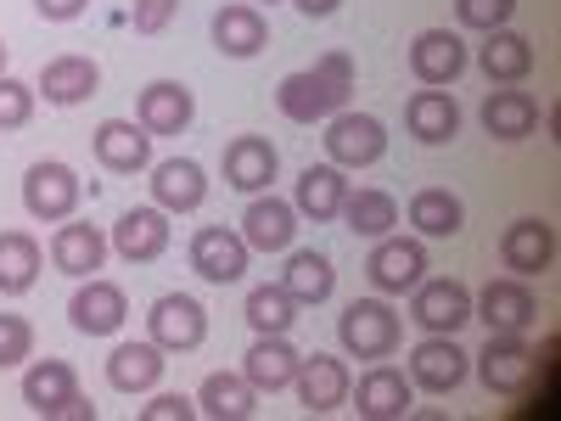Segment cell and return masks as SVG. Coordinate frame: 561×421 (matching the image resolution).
<instances>
[{
	"label": "cell",
	"mask_w": 561,
	"mask_h": 421,
	"mask_svg": "<svg viewBox=\"0 0 561 421\" xmlns=\"http://www.w3.org/2000/svg\"><path fill=\"white\" fill-rule=\"evenodd\" d=\"M500 264L511 275H545L556 264V230L545 219H511L505 237H500Z\"/></svg>",
	"instance_id": "9a60e30c"
},
{
	"label": "cell",
	"mask_w": 561,
	"mask_h": 421,
	"mask_svg": "<svg viewBox=\"0 0 561 421\" xmlns=\"http://www.w3.org/2000/svg\"><path fill=\"white\" fill-rule=\"evenodd\" d=\"M298 237V208L293 203H280V197H253L248 214H242V242L259 248V253H280V248H293Z\"/></svg>",
	"instance_id": "603a6c76"
},
{
	"label": "cell",
	"mask_w": 561,
	"mask_h": 421,
	"mask_svg": "<svg viewBox=\"0 0 561 421\" xmlns=\"http://www.w3.org/2000/svg\"><path fill=\"white\" fill-rule=\"evenodd\" d=\"M325 158H332L337 169H370L382 152H388V129L382 118H370V113H332L325 118Z\"/></svg>",
	"instance_id": "277c9868"
},
{
	"label": "cell",
	"mask_w": 561,
	"mask_h": 421,
	"mask_svg": "<svg viewBox=\"0 0 561 421\" xmlns=\"http://www.w3.org/2000/svg\"><path fill=\"white\" fill-rule=\"evenodd\" d=\"M298 360H304V354H298L287 338H259V343L248 349V360H242V377H248L259 394H280V388H293Z\"/></svg>",
	"instance_id": "83f0119b"
},
{
	"label": "cell",
	"mask_w": 561,
	"mask_h": 421,
	"mask_svg": "<svg viewBox=\"0 0 561 421\" xmlns=\"http://www.w3.org/2000/svg\"><path fill=\"white\" fill-rule=\"evenodd\" d=\"M113 253L124 264H152L169 253V214L163 208H129L113 225Z\"/></svg>",
	"instance_id": "ac0fdd59"
},
{
	"label": "cell",
	"mask_w": 561,
	"mask_h": 421,
	"mask_svg": "<svg viewBox=\"0 0 561 421\" xmlns=\"http://www.w3.org/2000/svg\"><path fill=\"white\" fill-rule=\"evenodd\" d=\"M511 12H517V0H455V18H460L466 29H483V34L505 29Z\"/></svg>",
	"instance_id": "f35d334b"
},
{
	"label": "cell",
	"mask_w": 561,
	"mask_h": 421,
	"mask_svg": "<svg viewBox=\"0 0 561 421\" xmlns=\"http://www.w3.org/2000/svg\"><path fill=\"white\" fill-rule=\"evenodd\" d=\"M96 84H102V68L90 57H51L39 68V90H34V96H45L51 107H79L84 96H96Z\"/></svg>",
	"instance_id": "7402d4cb"
},
{
	"label": "cell",
	"mask_w": 561,
	"mask_h": 421,
	"mask_svg": "<svg viewBox=\"0 0 561 421\" xmlns=\"http://www.w3.org/2000/svg\"><path fill=\"white\" fill-rule=\"evenodd\" d=\"M90 147H96V163L113 174H135L152 163V135L129 118H102L96 135H90Z\"/></svg>",
	"instance_id": "e0dca14e"
},
{
	"label": "cell",
	"mask_w": 561,
	"mask_h": 421,
	"mask_svg": "<svg viewBox=\"0 0 561 421\" xmlns=\"http://www.w3.org/2000/svg\"><path fill=\"white\" fill-rule=\"evenodd\" d=\"M472 320H483L489 332H528V326L539 320V304H534L523 275H500L472 298Z\"/></svg>",
	"instance_id": "9c48e42d"
},
{
	"label": "cell",
	"mask_w": 561,
	"mask_h": 421,
	"mask_svg": "<svg viewBox=\"0 0 561 421\" xmlns=\"http://www.w3.org/2000/svg\"><path fill=\"white\" fill-rule=\"evenodd\" d=\"M248 259H253V248L242 242V230H230V225H203L197 237H192V270L203 281H214V287L242 281L248 275Z\"/></svg>",
	"instance_id": "52a82bcc"
},
{
	"label": "cell",
	"mask_w": 561,
	"mask_h": 421,
	"mask_svg": "<svg viewBox=\"0 0 561 421\" xmlns=\"http://www.w3.org/2000/svg\"><path fill=\"white\" fill-rule=\"evenodd\" d=\"M39 281V242L28 230H0V293L18 298Z\"/></svg>",
	"instance_id": "e575fe53"
},
{
	"label": "cell",
	"mask_w": 561,
	"mask_h": 421,
	"mask_svg": "<svg viewBox=\"0 0 561 421\" xmlns=\"http://www.w3.org/2000/svg\"><path fill=\"white\" fill-rule=\"evenodd\" d=\"M28 354H34V326L23 315H0V371L23 365Z\"/></svg>",
	"instance_id": "60d3db41"
},
{
	"label": "cell",
	"mask_w": 561,
	"mask_h": 421,
	"mask_svg": "<svg viewBox=\"0 0 561 421\" xmlns=\"http://www.w3.org/2000/svg\"><path fill=\"white\" fill-rule=\"evenodd\" d=\"M174 12H180V0H135L129 23H135V34H163L174 23Z\"/></svg>",
	"instance_id": "b9f144b4"
},
{
	"label": "cell",
	"mask_w": 561,
	"mask_h": 421,
	"mask_svg": "<svg viewBox=\"0 0 561 421\" xmlns=\"http://www.w3.org/2000/svg\"><path fill=\"white\" fill-rule=\"evenodd\" d=\"M152 197H158L163 214H192V208H203V197H208L203 163H197V158H163V163L152 169Z\"/></svg>",
	"instance_id": "44dd1931"
},
{
	"label": "cell",
	"mask_w": 561,
	"mask_h": 421,
	"mask_svg": "<svg viewBox=\"0 0 561 421\" xmlns=\"http://www.w3.org/2000/svg\"><path fill=\"white\" fill-rule=\"evenodd\" d=\"M197 410L214 421H248L259 410V388L242 377V371H214V377L197 388Z\"/></svg>",
	"instance_id": "1f68e13d"
},
{
	"label": "cell",
	"mask_w": 561,
	"mask_h": 421,
	"mask_svg": "<svg viewBox=\"0 0 561 421\" xmlns=\"http://www.w3.org/2000/svg\"><path fill=\"white\" fill-rule=\"evenodd\" d=\"M404 124L421 147H444V140L460 135V107H455L449 90H415L410 107H404Z\"/></svg>",
	"instance_id": "484cf974"
},
{
	"label": "cell",
	"mask_w": 561,
	"mask_h": 421,
	"mask_svg": "<svg viewBox=\"0 0 561 421\" xmlns=\"http://www.w3.org/2000/svg\"><path fill=\"white\" fill-rule=\"evenodd\" d=\"M293 7H298L304 18H332V12L343 7V0H293Z\"/></svg>",
	"instance_id": "bcb514c9"
},
{
	"label": "cell",
	"mask_w": 561,
	"mask_h": 421,
	"mask_svg": "<svg viewBox=\"0 0 561 421\" xmlns=\"http://www.w3.org/2000/svg\"><path fill=\"white\" fill-rule=\"evenodd\" d=\"M472 354H466L455 338H433L427 332V343H415L410 349V388H427V394H455L460 383H466V365Z\"/></svg>",
	"instance_id": "8fae6325"
},
{
	"label": "cell",
	"mask_w": 561,
	"mask_h": 421,
	"mask_svg": "<svg viewBox=\"0 0 561 421\" xmlns=\"http://www.w3.org/2000/svg\"><path fill=\"white\" fill-rule=\"evenodd\" d=\"M275 169H280V152L264 135H237L225 147V185H237V192H248V197L264 192V185L275 180Z\"/></svg>",
	"instance_id": "ffe728a7"
},
{
	"label": "cell",
	"mask_w": 561,
	"mask_h": 421,
	"mask_svg": "<svg viewBox=\"0 0 561 421\" xmlns=\"http://www.w3.org/2000/svg\"><path fill=\"white\" fill-rule=\"evenodd\" d=\"M280 287H287L298 304H325V298H332V287H337V270H332V259H325V253L304 248V253L287 259V275H280Z\"/></svg>",
	"instance_id": "d590c367"
},
{
	"label": "cell",
	"mask_w": 561,
	"mask_h": 421,
	"mask_svg": "<svg viewBox=\"0 0 561 421\" xmlns=\"http://www.w3.org/2000/svg\"><path fill=\"white\" fill-rule=\"evenodd\" d=\"M410 73L427 84V90L455 84V79L466 73V45H460V34H449V29H421V34L410 39Z\"/></svg>",
	"instance_id": "7c38bea8"
},
{
	"label": "cell",
	"mask_w": 561,
	"mask_h": 421,
	"mask_svg": "<svg viewBox=\"0 0 561 421\" xmlns=\"http://www.w3.org/2000/svg\"><path fill=\"white\" fill-rule=\"evenodd\" d=\"M293 388H298V399H304L309 416H332V410L348 405V388L354 383H348V365L337 354H309V360H298Z\"/></svg>",
	"instance_id": "4fadbf2b"
},
{
	"label": "cell",
	"mask_w": 561,
	"mask_h": 421,
	"mask_svg": "<svg viewBox=\"0 0 561 421\" xmlns=\"http://www.w3.org/2000/svg\"><path fill=\"white\" fill-rule=\"evenodd\" d=\"M79 197H84V185H79V174L68 169V163H34L28 174H23V208L39 219V225H62V219H73V208H79Z\"/></svg>",
	"instance_id": "5b68a950"
},
{
	"label": "cell",
	"mask_w": 561,
	"mask_h": 421,
	"mask_svg": "<svg viewBox=\"0 0 561 421\" xmlns=\"http://www.w3.org/2000/svg\"><path fill=\"white\" fill-rule=\"evenodd\" d=\"M337 338H343V349L354 360H388L399 349V338H404V320L382 298H354L343 309V320H337Z\"/></svg>",
	"instance_id": "7a4b0ae2"
},
{
	"label": "cell",
	"mask_w": 561,
	"mask_h": 421,
	"mask_svg": "<svg viewBox=\"0 0 561 421\" xmlns=\"http://www.w3.org/2000/svg\"><path fill=\"white\" fill-rule=\"evenodd\" d=\"M192 416H197V399H185V394H158L140 410V421H192Z\"/></svg>",
	"instance_id": "7bdbcfd3"
},
{
	"label": "cell",
	"mask_w": 561,
	"mask_h": 421,
	"mask_svg": "<svg viewBox=\"0 0 561 421\" xmlns=\"http://www.w3.org/2000/svg\"><path fill=\"white\" fill-rule=\"evenodd\" d=\"M483 129L494 140H528L539 129V102L528 96V90H489V102H483Z\"/></svg>",
	"instance_id": "4dcf8cb0"
},
{
	"label": "cell",
	"mask_w": 561,
	"mask_h": 421,
	"mask_svg": "<svg viewBox=\"0 0 561 421\" xmlns=\"http://www.w3.org/2000/svg\"><path fill=\"white\" fill-rule=\"evenodd\" d=\"M478 62H483V73H489L494 84H523V79L534 73V39L511 34V29H494V34L483 39Z\"/></svg>",
	"instance_id": "d6a6232c"
},
{
	"label": "cell",
	"mask_w": 561,
	"mask_h": 421,
	"mask_svg": "<svg viewBox=\"0 0 561 421\" xmlns=\"http://www.w3.org/2000/svg\"><path fill=\"white\" fill-rule=\"evenodd\" d=\"M147 326H152V343H158L163 354H192V349L208 338V309H203L197 298H185V293H163V298L152 304Z\"/></svg>",
	"instance_id": "ba28073f"
},
{
	"label": "cell",
	"mask_w": 561,
	"mask_h": 421,
	"mask_svg": "<svg viewBox=\"0 0 561 421\" xmlns=\"http://www.w3.org/2000/svg\"><path fill=\"white\" fill-rule=\"evenodd\" d=\"M343 197H348V180H343V169H337V163H309V169L298 174V192H293V208H298L304 219L325 225V219H337Z\"/></svg>",
	"instance_id": "4316f807"
},
{
	"label": "cell",
	"mask_w": 561,
	"mask_h": 421,
	"mask_svg": "<svg viewBox=\"0 0 561 421\" xmlns=\"http://www.w3.org/2000/svg\"><path fill=\"white\" fill-rule=\"evenodd\" d=\"M107 259V237L96 225H84V219H62L57 225V237H51V264L62 275H96Z\"/></svg>",
	"instance_id": "d4e9b609"
},
{
	"label": "cell",
	"mask_w": 561,
	"mask_h": 421,
	"mask_svg": "<svg viewBox=\"0 0 561 421\" xmlns=\"http://www.w3.org/2000/svg\"><path fill=\"white\" fill-rule=\"evenodd\" d=\"M410 225L421 230V237H460L466 208H460L455 192H444V185H427V192L410 197Z\"/></svg>",
	"instance_id": "8d00e7d4"
},
{
	"label": "cell",
	"mask_w": 561,
	"mask_h": 421,
	"mask_svg": "<svg viewBox=\"0 0 561 421\" xmlns=\"http://www.w3.org/2000/svg\"><path fill=\"white\" fill-rule=\"evenodd\" d=\"M348 90H354V62L343 52H325L314 68L287 73L275 84V107L287 113L293 124H320L348 107Z\"/></svg>",
	"instance_id": "6da1fadb"
},
{
	"label": "cell",
	"mask_w": 561,
	"mask_h": 421,
	"mask_svg": "<svg viewBox=\"0 0 561 421\" xmlns=\"http://www.w3.org/2000/svg\"><path fill=\"white\" fill-rule=\"evenodd\" d=\"M410 320L433 338H455L466 320H472V287L455 275L438 281H415V298H410Z\"/></svg>",
	"instance_id": "3957f363"
},
{
	"label": "cell",
	"mask_w": 561,
	"mask_h": 421,
	"mask_svg": "<svg viewBox=\"0 0 561 421\" xmlns=\"http://www.w3.org/2000/svg\"><path fill=\"white\" fill-rule=\"evenodd\" d=\"M79 394V377H73V365L68 360H34L23 371V405L45 421H57V410Z\"/></svg>",
	"instance_id": "cb8c5ba5"
},
{
	"label": "cell",
	"mask_w": 561,
	"mask_h": 421,
	"mask_svg": "<svg viewBox=\"0 0 561 421\" xmlns=\"http://www.w3.org/2000/svg\"><path fill=\"white\" fill-rule=\"evenodd\" d=\"M84 7H90V0H34V12H39L45 23H73Z\"/></svg>",
	"instance_id": "ee69618b"
},
{
	"label": "cell",
	"mask_w": 561,
	"mask_h": 421,
	"mask_svg": "<svg viewBox=\"0 0 561 421\" xmlns=\"http://www.w3.org/2000/svg\"><path fill=\"white\" fill-rule=\"evenodd\" d=\"M248 326L259 338H287L298 326V298L287 287H253L248 293Z\"/></svg>",
	"instance_id": "74e56055"
},
{
	"label": "cell",
	"mask_w": 561,
	"mask_h": 421,
	"mask_svg": "<svg viewBox=\"0 0 561 421\" xmlns=\"http://www.w3.org/2000/svg\"><path fill=\"white\" fill-rule=\"evenodd\" d=\"M534 349L523 343V332H489V349L478 354V377L489 394H523L534 377Z\"/></svg>",
	"instance_id": "30bf717a"
},
{
	"label": "cell",
	"mask_w": 561,
	"mask_h": 421,
	"mask_svg": "<svg viewBox=\"0 0 561 421\" xmlns=\"http://www.w3.org/2000/svg\"><path fill=\"white\" fill-rule=\"evenodd\" d=\"M124 315H129L124 287H113V281H96V275H90L84 287L68 298V320H73V332H84V338H113L118 326H124Z\"/></svg>",
	"instance_id": "5bb4252c"
},
{
	"label": "cell",
	"mask_w": 561,
	"mask_h": 421,
	"mask_svg": "<svg viewBox=\"0 0 561 421\" xmlns=\"http://www.w3.org/2000/svg\"><path fill=\"white\" fill-rule=\"evenodd\" d=\"M192 118H197V102H192V90L174 84V79H152L135 102V124L147 135H180Z\"/></svg>",
	"instance_id": "2e32d148"
},
{
	"label": "cell",
	"mask_w": 561,
	"mask_h": 421,
	"mask_svg": "<svg viewBox=\"0 0 561 421\" xmlns=\"http://www.w3.org/2000/svg\"><path fill=\"white\" fill-rule=\"evenodd\" d=\"M57 421H96V405H90V399H79V394H73V399H68V405L57 410Z\"/></svg>",
	"instance_id": "f6af8a7d"
},
{
	"label": "cell",
	"mask_w": 561,
	"mask_h": 421,
	"mask_svg": "<svg viewBox=\"0 0 561 421\" xmlns=\"http://www.w3.org/2000/svg\"><path fill=\"white\" fill-rule=\"evenodd\" d=\"M163 349L158 343H118L113 354H107V383L118 388V394H147V388H158L163 383Z\"/></svg>",
	"instance_id": "f1b7e54d"
},
{
	"label": "cell",
	"mask_w": 561,
	"mask_h": 421,
	"mask_svg": "<svg viewBox=\"0 0 561 421\" xmlns=\"http://www.w3.org/2000/svg\"><path fill=\"white\" fill-rule=\"evenodd\" d=\"M337 219L354 230V237H388V230L399 225V203L388 197V192H377V185H359V192H348L343 197V208H337Z\"/></svg>",
	"instance_id": "836d02e7"
},
{
	"label": "cell",
	"mask_w": 561,
	"mask_h": 421,
	"mask_svg": "<svg viewBox=\"0 0 561 421\" xmlns=\"http://www.w3.org/2000/svg\"><path fill=\"white\" fill-rule=\"evenodd\" d=\"M34 118V84L0 73V129H23Z\"/></svg>",
	"instance_id": "ab89813d"
},
{
	"label": "cell",
	"mask_w": 561,
	"mask_h": 421,
	"mask_svg": "<svg viewBox=\"0 0 561 421\" xmlns=\"http://www.w3.org/2000/svg\"><path fill=\"white\" fill-rule=\"evenodd\" d=\"M365 275L377 293L404 298V293H415V281H427V248L410 237H377V248L365 259Z\"/></svg>",
	"instance_id": "8992f818"
},
{
	"label": "cell",
	"mask_w": 561,
	"mask_h": 421,
	"mask_svg": "<svg viewBox=\"0 0 561 421\" xmlns=\"http://www.w3.org/2000/svg\"><path fill=\"white\" fill-rule=\"evenodd\" d=\"M214 45L225 57H259L264 45H270V23H264V12L259 7H219L214 12Z\"/></svg>",
	"instance_id": "f546056e"
},
{
	"label": "cell",
	"mask_w": 561,
	"mask_h": 421,
	"mask_svg": "<svg viewBox=\"0 0 561 421\" xmlns=\"http://www.w3.org/2000/svg\"><path fill=\"white\" fill-rule=\"evenodd\" d=\"M0 73H7V45H0Z\"/></svg>",
	"instance_id": "7dc6e473"
},
{
	"label": "cell",
	"mask_w": 561,
	"mask_h": 421,
	"mask_svg": "<svg viewBox=\"0 0 561 421\" xmlns=\"http://www.w3.org/2000/svg\"><path fill=\"white\" fill-rule=\"evenodd\" d=\"M348 399L365 421H399L410 410V377L393 365H370L359 377V388H348Z\"/></svg>",
	"instance_id": "d6986e66"
}]
</instances>
